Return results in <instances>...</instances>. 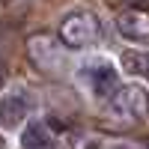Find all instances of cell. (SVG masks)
I'll return each mask as SVG.
<instances>
[{"mask_svg": "<svg viewBox=\"0 0 149 149\" xmlns=\"http://www.w3.org/2000/svg\"><path fill=\"white\" fill-rule=\"evenodd\" d=\"M98 18L93 15V12H72V15L63 18V24H60V42L69 45V48H86L93 45L98 39Z\"/></svg>", "mask_w": 149, "mask_h": 149, "instance_id": "6da1fadb", "label": "cell"}, {"mask_svg": "<svg viewBox=\"0 0 149 149\" xmlns=\"http://www.w3.org/2000/svg\"><path fill=\"white\" fill-rule=\"evenodd\" d=\"M113 110H119L122 116H128V119H143L149 113V95L146 90H140L137 84H128V86H116V93H113Z\"/></svg>", "mask_w": 149, "mask_h": 149, "instance_id": "7a4b0ae2", "label": "cell"}, {"mask_svg": "<svg viewBox=\"0 0 149 149\" xmlns=\"http://www.w3.org/2000/svg\"><path fill=\"white\" fill-rule=\"evenodd\" d=\"M116 30L125 36V39L146 42L149 39V9H140V6L122 9L119 18H116Z\"/></svg>", "mask_w": 149, "mask_h": 149, "instance_id": "3957f363", "label": "cell"}, {"mask_svg": "<svg viewBox=\"0 0 149 149\" xmlns=\"http://www.w3.org/2000/svg\"><path fill=\"white\" fill-rule=\"evenodd\" d=\"M84 78H86L90 90H93L98 98H110V95L116 93V72L110 69V66H104V63L84 69Z\"/></svg>", "mask_w": 149, "mask_h": 149, "instance_id": "277c9868", "label": "cell"}, {"mask_svg": "<svg viewBox=\"0 0 149 149\" xmlns=\"http://www.w3.org/2000/svg\"><path fill=\"white\" fill-rule=\"evenodd\" d=\"M24 113H27V104H24V98H18V95H6L3 102H0V125L15 128L18 122L24 119Z\"/></svg>", "mask_w": 149, "mask_h": 149, "instance_id": "5b68a950", "label": "cell"}, {"mask_svg": "<svg viewBox=\"0 0 149 149\" xmlns=\"http://www.w3.org/2000/svg\"><path fill=\"white\" fill-rule=\"evenodd\" d=\"M21 149H57L54 137H51V128L48 125H30L27 131H24V137H21Z\"/></svg>", "mask_w": 149, "mask_h": 149, "instance_id": "8992f818", "label": "cell"}, {"mask_svg": "<svg viewBox=\"0 0 149 149\" xmlns=\"http://www.w3.org/2000/svg\"><path fill=\"white\" fill-rule=\"evenodd\" d=\"M122 66H125V72H131V74H143V78H149V54L125 51V54H122Z\"/></svg>", "mask_w": 149, "mask_h": 149, "instance_id": "52a82bcc", "label": "cell"}, {"mask_svg": "<svg viewBox=\"0 0 149 149\" xmlns=\"http://www.w3.org/2000/svg\"><path fill=\"white\" fill-rule=\"evenodd\" d=\"M6 3H12V0H0V6H6Z\"/></svg>", "mask_w": 149, "mask_h": 149, "instance_id": "ba28073f", "label": "cell"}, {"mask_svg": "<svg viewBox=\"0 0 149 149\" xmlns=\"http://www.w3.org/2000/svg\"><path fill=\"white\" fill-rule=\"evenodd\" d=\"M0 149H3V137H0Z\"/></svg>", "mask_w": 149, "mask_h": 149, "instance_id": "9c48e42d", "label": "cell"}, {"mask_svg": "<svg viewBox=\"0 0 149 149\" xmlns=\"http://www.w3.org/2000/svg\"><path fill=\"white\" fill-rule=\"evenodd\" d=\"M0 86H3V78H0Z\"/></svg>", "mask_w": 149, "mask_h": 149, "instance_id": "30bf717a", "label": "cell"}]
</instances>
